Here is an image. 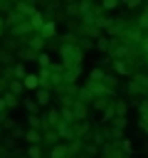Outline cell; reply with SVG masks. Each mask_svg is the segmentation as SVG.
<instances>
[{
    "label": "cell",
    "mask_w": 148,
    "mask_h": 158,
    "mask_svg": "<svg viewBox=\"0 0 148 158\" xmlns=\"http://www.w3.org/2000/svg\"><path fill=\"white\" fill-rule=\"evenodd\" d=\"M59 54H62V67L69 69V67H81V59H84V52L79 44H59Z\"/></svg>",
    "instance_id": "1"
},
{
    "label": "cell",
    "mask_w": 148,
    "mask_h": 158,
    "mask_svg": "<svg viewBox=\"0 0 148 158\" xmlns=\"http://www.w3.org/2000/svg\"><path fill=\"white\" fill-rule=\"evenodd\" d=\"M143 37H146V32L138 27V25H128L126 27V32L118 37L123 44H128V47H141L143 44Z\"/></svg>",
    "instance_id": "2"
},
{
    "label": "cell",
    "mask_w": 148,
    "mask_h": 158,
    "mask_svg": "<svg viewBox=\"0 0 148 158\" xmlns=\"http://www.w3.org/2000/svg\"><path fill=\"white\" fill-rule=\"evenodd\" d=\"M128 94L131 96H141V94L148 96V74H133L128 81Z\"/></svg>",
    "instance_id": "3"
},
{
    "label": "cell",
    "mask_w": 148,
    "mask_h": 158,
    "mask_svg": "<svg viewBox=\"0 0 148 158\" xmlns=\"http://www.w3.org/2000/svg\"><path fill=\"white\" fill-rule=\"evenodd\" d=\"M32 35H37L35 30H32V25H30V20H25V22H20V25H15V27H10V37H32Z\"/></svg>",
    "instance_id": "4"
},
{
    "label": "cell",
    "mask_w": 148,
    "mask_h": 158,
    "mask_svg": "<svg viewBox=\"0 0 148 158\" xmlns=\"http://www.w3.org/2000/svg\"><path fill=\"white\" fill-rule=\"evenodd\" d=\"M42 123H44V131L47 128H57L62 123V116H59V109H47L44 116H42Z\"/></svg>",
    "instance_id": "5"
},
{
    "label": "cell",
    "mask_w": 148,
    "mask_h": 158,
    "mask_svg": "<svg viewBox=\"0 0 148 158\" xmlns=\"http://www.w3.org/2000/svg\"><path fill=\"white\" fill-rule=\"evenodd\" d=\"M101 158H128V156L121 151L118 143H106V146L101 148Z\"/></svg>",
    "instance_id": "6"
},
{
    "label": "cell",
    "mask_w": 148,
    "mask_h": 158,
    "mask_svg": "<svg viewBox=\"0 0 148 158\" xmlns=\"http://www.w3.org/2000/svg\"><path fill=\"white\" fill-rule=\"evenodd\" d=\"M72 111H74V118H76V121H86V116H89V104L76 99V101L72 104Z\"/></svg>",
    "instance_id": "7"
},
{
    "label": "cell",
    "mask_w": 148,
    "mask_h": 158,
    "mask_svg": "<svg viewBox=\"0 0 148 158\" xmlns=\"http://www.w3.org/2000/svg\"><path fill=\"white\" fill-rule=\"evenodd\" d=\"M54 131L59 133V138H62V141H69V143H72V141H76V136H74V126H72V123H64V121H62Z\"/></svg>",
    "instance_id": "8"
},
{
    "label": "cell",
    "mask_w": 148,
    "mask_h": 158,
    "mask_svg": "<svg viewBox=\"0 0 148 158\" xmlns=\"http://www.w3.org/2000/svg\"><path fill=\"white\" fill-rule=\"evenodd\" d=\"M15 12H20L22 17H27V20H30V17H32V15L37 12V7H35L32 2H25V0H17V2H15Z\"/></svg>",
    "instance_id": "9"
},
{
    "label": "cell",
    "mask_w": 148,
    "mask_h": 158,
    "mask_svg": "<svg viewBox=\"0 0 148 158\" xmlns=\"http://www.w3.org/2000/svg\"><path fill=\"white\" fill-rule=\"evenodd\" d=\"M37 35H39L42 40H47V42H49V40H54V37H57V22H54V20H47V22H44V27H42Z\"/></svg>",
    "instance_id": "10"
},
{
    "label": "cell",
    "mask_w": 148,
    "mask_h": 158,
    "mask_svg": "<svg viewBox=\"0 0 148 158\" xmlns=\"http://www.w3.org/2000/svg\"><path fill=\"white\" fill-rule=\"evenodd\" d=\"M25 44H27L30 49H35L37 54H42V52H44V47H47V40H42L39 35H32V37H27V40H25Z\"/></svg>",
    "instance_id": "11"
},
{
    "label": "cell",
    "mask_w": 148,
    "mask_h": 158,
    "mask_svg": "<svg viewBox=\"0 0 148 158\" xmlns=\"http://www.w3.org/2000/svg\"><path fill=\"white\" fill-rule=\"evenodd\" d=\"M81 77V67H69L64 69V84L67 86H76V79Z\"/></svg>",
    "instance_id": "12"
},
{
    "label": "cell",
    "mask_w": 148,
    "mask_h": 158,
    "mask_svg": "<svg viewBox=\"0 0 148 158\" xmlns=\"http://www.w3.org/2000/svg\"><path fill=\"white\" fill-rule=\"evenodd\" d=\"M89 133H91L89 121H76V123H74V136H76L79 141H86V138H89Z\"/></svg>",
    "instance_id": "13"
},
{
    "label": "cell",
    "mask_w": 148,
    "mask_h": 158,
    "mask_svg": "<svg viewBox=\"0 0 148 158\" xmlns=\"http://www.w3.org/2000/svg\"><path fill=\"white\" fill-rule=\"evenodd\" d=\"M42 143H47L49 148H54V146L62 143V138H59V133L54 128H47V131H42Z\"/></svg>",
    "instance_id": "14"
},
{
    "label": "cell",
    "mask_w": 148,
    "mask_h": 158,
    "mask_svg": "<svg viewBox=\"0 0 148 158\" xmlns=\"http://www.w3.org/2000/svg\"><path fill=\"white\" fill-rule=\"evenodd\" d=\"M17 57H20L22 62H37V57H39V54H37L35 49H30L27 44H22V47L17 49Z\"/></svg>",
    "instance_id": "15"
},
{
    "label": "cell",
    "mask_w": 148,
    "mask_h": 158,
    "mask_svg": "<svg viewBox=\"0 0 148 158\" xmlns=\"http://www.w3.org/2000/svg\"><path fill=\"white\" fill-rule=\"evenodd\" d=\"M64 15H67V20H81V15H79V2H67V5H64Z\"/></svg>",
    "instance_id": "16"
},
{
    "label": "cell",
    "mask_w": 148,
    "mask_h": 158,
    "mask_svg": "<svg viewBox=\"0 0 148 158\" xmlns=\"http://www.w3.org/2000/svg\"><path fill=\"white\" fill-rule=\"evenodd\" d=\"M44 22H47V17H44V12H39V10L30 17V25H32V30H35V32H39V30L44 27Z\"/></svg>",
    "instance_id": "17"
},
{
    "label": "cell",
    "mask_w": 148,
    "mask_h": 158,
    "mask_svg": "<svg viewBox=\"0 0 148 158\" xmlns=\"http://www.w3.org/2000/svg\"><path fill=\"white\" fill-rule=\"evenodd\" d=\"M22 84H25L27 91H37V89H39V74H27V77L22 79Z\"/></svg>",
    "instance_id": "18"
},
{
    "label": "cell",
    "mask_w": 148,
    "mask_h": 158,
    "mask_svg": "<svg viewBox=\"0 0 148 158\" xmlns=\"http://www.w3.org/2000/svg\"><path fill=\"white\" fill-rule=\"evenodd\" d=\"M27 146H42V131H35V128H27V136H25Z\"/></svg>",
    "instance_id": "19"
},
{
    "label": "cell",
    "mask_w": 148,
    "mask_h": 158,
    "mask_svg": "<svg viewBox=\"0 0 148 158\" xmlns=\"http://www.w3.org/2000/svg\"><path fill=\"white\" fill-rule=\"evenodd\" d=\"M49 158H69V146L67 143H59V146L49 148Z\"/></svg>",
    "instance_id": "20"
},
{
    "label": "cell",
    "mask_w": 148,
    "mask_h": 158,
    "mask_svg": "<svg viewBox=\"0 0 148 158\" xmlns=\"http://www.w3.org/2000/svg\"><path fill=\"white\" fill-rule=\"evenodd\" d=\"M106 69L104 67H96V69H91L89 72V81H96V84H104V79H106Z\"/></svg>",
    "instance_id": "21"
},
{
    "label": "cell",
    "mask_w": 148,
    "mask_h": 158,
    "mask_svg": "<svg viewBox=\"0 0 148 158\" xmlns=\"http://www.w3.org/2000/svg\"><path fill=\"white\" fill-rule=\"evenodd\" d=\"M49 94H52L49 89H37V91H35V101H37L39 106H49Z\"/></svg>",
    "instance_id": "22"
},
{
    "label": "cell",
    "mask_w": 148,
    "mask_h": 158,
    "mask_svg": "<svg viewBox=\"0 0 148 158\" xmlns=\"http://www.w3.org/2000/svg\"><path fill=\"white\" fill-rule=\"evenodd\" d=\"M22 106H25L27 116H39V104H37L35 99H25V101H22Z\"/></svg>",
    "instance_id": "23"
},
{
    "label": "cell",
    "mask_w": 148,
    "mask_h": 158,
    "mask_svg": "<svg viewBox=\"0 0 148 158\" xmlns=\"http://www.w3.org/2000/svg\"><path fill=\"white\" fill-rule=\"evenodd\" d=\"M113 106H116V118H126L128 114V104L123 99H113Z\"/></svg>",
    "instance_id": "24"
},
{
    "label": "cell",
    "mask_w": 148,
    "mask_h": 158,
    "mask_svg": "<svg viewBox=\"0 0 148 158\" xmlns=\"http://www.w3.org/2000/svg\"><path fill=\"white\" fill-rule=\"evenodd\" d=\"M59 116H62V121H64V123H72V126L76 123V118H74V111H72V106H62V109H59Z\"/></svg>",
    "instance_id": "25"
},
{
    "label": "cell",
    "mask_w": 148,
    "mask_h": 158,
    "mask_svg": "<svg viewBox=\"0 0 148 158\" xmlns=\"http://www.w3.org/2000/svg\"><path fill=\"white\" fill-rule=\"evenodd\" d=\"M2 99H5V104H7V111H12L17 104H22V101H20V96H15V94H10V91H5V94H2Z\"/></svg>",
    "instance_id": "26"
},
{
    "label": "cell",
    "mask_w": 148,
    "mask_h": 158,
    "mask_svg": "<svg viewBox=\"0 0 148 158\" xmlns=\"http://www.w3.org/2000/svg\"><path fill=\"white\" fill-rule=\"evenodd\" d=\"M12 57H15V52H10V49H0V67H2V69L10 67V64H12Z\"/></svg>",
    "instance_id": "27"
},
{
    "label": "cell",
    "mask_w": 148,
    "mask_h": 158,
    "mask_svg": "<svg viewBox=\"0 0 148 158\" xmlns=\"http://www.w3.org/2000/svg\"><path fill=\"white\" fill-rule=\"evenodd\" d=\"M104 86H106V89L113 94V91H116V86H118V77H116V74H106V79H104Z\"/></svg>",
    "instance_id": "28"
},
{
    "label": "cell",
    "mask_w": 148,
    "mask_h": 158,
    "mask_svg": "<svg viewBox=\"0 0 148 158\" xmlns=\"http://www.w3.org/2000/svg\"><path fill=\"white\" fill-rule=\"evenodd\" d=\"M7 91H10V94H15V96H20V94L25 91V84H22L20 79H12V81H10V86H7Z\"/></svg>",
    "instance_id": "29"
},
{
    "label": "cell",
    "mask_w": 148,
    "mask_h": 158,
    "mask_svg": "<svg viewBox=\"0 0 148 158\" xmlns=\"http://www.w3.org/2000/svg\"><path fill=\"white\" fill-rule=\"evenodd\" d=\"M27 126H30V128H35V131H44L42 116H27Z\"/></svg>",
    "instance_id": "30"
},
{
    "label": "cell",
    "mask_w": 148,
    "mask_h": 158,
    "mask_svg": "<svg viewBox=\"0 0 148 158\" xmlns=\"http://www.w3.org/2000/svg\"><path fill=\"white\" fill-rule=\"evenodd\" d=\"M111 64H113V69H116L118 74H123V77H133V74H131V67H128L126 62H111Z\"/></svg>",
    "instance_id": "31"
},
{
    "label": "cell",
    "mask_w": 148,
    "mask_h": 158,
    "mask_svg": "<svg viewBox=\"0 0 148 158\" xmlns=\"http://www.w3.org/2000/svg\"><path fill=\"white\" fill-rule=\"evenodd\" d=\"M109 104H111V101H109V96H101V99H94V101H91V106H94L96 111H106V109H109Z\"/></svg>",
    "instance_id": "32"
},
{
    "label": "cell",
    "mask_w": 148,
    "mask_h": 158,
    "mask_svg": "<svg viewBox=\"0 0 148 158\" xmlns=\"http://www.w3.org/2000/svg\"><path fill=\"white\" fill-rule=\"evenodd\" d=\"M59 40H62V44H79V35H76V32H67V35H62Z\"/></svg>",
    "instance_id": "33"
},
{
    "label": "cell",
    "mask_w": 148,
    "mask_h": 158,
    "mask_svg": "<svg viewBox=\"0 0 148 158\" xmlns=\"http://www.w3.org/2000/svg\"><path fill=\"white\" fill-rule=\"evenodd\" d=\"M25 156L27 158H42V146H27L25 148Z\"/></svg>",
    "instance_id": "34"
},
{
    "label": "cell",
    "mask_w": 148,
    "mask_h": 158,
    "mask_svg": "<svg viewBox=\"0 0 148 158\" xmlns=\"http://www.w3.org/2000/svg\"><path fill=\"white\" fill-rule=\"evenodd\" d=\"M79 47H81V52H91V49H96V42H94V40L81 37V40H79Z\"/></svg>",
    "instance_id": "35"
},
{
    "label": "cell",
    "mask_w": 148,
    "mask_h": 158,
    "mask_svg": "<svg viewBox=\"0 0 148 158\" xmlns=\"http://www.w3.org/2000/svg\"><path fill=\"white\" fill-rule=\"evenodd\" d=\"M12 69H15V79H20V81H22V79L27 77V69H25V62H17V64H15Z\"/></svg>",
    "instance_id": "36"
},
{
    "label": "cell",
    "mask_w": 148,
    "mask_h": 158,
    "mask_svg": "<svg viewBox=\"0 0 148 158\" xmlns=\"http://www.w3.org/2000/svg\"><path fill=\"white\" fill-rule=\"evenodd\" d=\"M143 32H148V7H143V12H141V17H138V22H136Z\"/></svg>",
    "instance_id": "37"
},
{
    "label": "cell",
    "mask_w": 148,
    "mask_h": 158,
    "mask_svg": "<svg viewBox=\"0 0 148 158\" xmlns=\"http://www.w3.org/2000/svg\"><path fill=\"white\" fill-rule=\"evenodd\" d=\"M37 64H39L42 69H49V67H52V62H49V54H47V52H42V54L37 57Z\"/></svg>",
    "instance_id": "38"
},
{
    "label": "cell",
    "mask_w": 148,
    "mask_h": 158,
    "mask_svg": "<svg viewBox=\"0 0 148 158\" xmlns=\"http://www.w3.org/2000/svg\"><path fill=\"white\" fill-rule=\"evenodd\" d=\"M118 2H121V0H104V2H101V10H104V12L116 10V7H118Z\"/></svg>",
    "instance_id": "39"
},
{
    "label": "cell",
    "mask_w": 148,
    "mask_h": 158,
    "mask_svg": "<svg viewBox=\"0 0 148 158\" xmlns=\"http://www.w3.org/2000/svg\"><path fill=\"white\" fill-rule=\"evenodd\" d=\"M118 146H121V151H123V153H128V156H131V151H133V143H131V138H123Z\"/></svg>",
    "instance_id": "40"
},
{
    "label": "cell",
    "mask_w": 148,
    "mask_h": 158,
    "mask_svg": "<svg viewBox=\"0 0 148 158\" xmlns=\"http://www.w3.org/2000/svg\"><path fill=\"white\" fill-rule=\"evenodd\" d=\"M25 136H27V131H25V128H20V126H17V128L10 133V138H12V141H17V138H25Z\"/></svg>",
    "instance_id": "41"
},
{
    "label": "cell",
    "mask_w": 148,
    "mask_h": 158,
    "mask_svg": "<svg viewBox=\"0 0 148 158\" xmlns=\"http://www.w3.org/2000/svg\"><path fill=\"white\" fill-rule=\"evenodd\" d=\"M141 2H143V0H123V5H126L128 10H136V7H141Z\"/></svg>",
    "instance_id": "42"
},
{
    "label": "cell",
    "mask_w": 148,
    "mask_h": 158,
    "mask_svg": "<svg viewBox=\"0 0 148 158\" xmlns=\"http://www.w3.org/2000/svg\"><path fill=\"white\" fill-rule=\"evenodd\" d=\"M0 114H7V104H5L2 96H0Z\"/></svg>",
    "instance_id": "43"
},
{
    "label": "cell",
    "mask_w": 148,
    "mask_h": 158,
    "mask_svg": "<svg viewBox=\"0 0 148 158\" xmlns=\"http://www.w3.org/2000/svg\"><path fill=\"white\" fill-rule=\"evenodd\" d=\"M141 49L148 54V32H146V37H143V44H141Z\"/></svg>",
    "instance_id": "44"
},
{
    "label": "cell",
    "mask_w": 148,
    "mask_h": 158,
    "mask_svg": "<svg viewBox=\"0 0 148 158\" xmlns=\"http://www.w3.org/2000/svg\"><path fill=\"white\" fill-rule=\"evenodd\" d=\"M0 27H5V20H2V17H0Z\"/></svg>",
    "instance_id": "45"
},
{
    "label": "cell",
    "mask_w": 148,
    "mask_h": 158,
    "mask_svg": "<svg viewBox=\"0 0 148 158\" xmlns=\"http://www.w3.org/2000/svg\"><path fill=\"white\" fill-rule=\"evenodd\" d=\"M2 131H5V128H2V126H0V136H2Z\"/></svg>",
    "instance_id": "46"
},
{
    "label": "cell",
    "mask_w": 148,
    "mask_h": 158,
    "mask_svg": "<svg viewBox=\"0 0 148 158\" xmlns=\"http://www.w3.org/2000/svg\"><path fill=\"white\" fill-rule=\"evenodd\" d=\"M22 158H27V156H22Z\"/></svg>",
    "instance_id": "47"
},
{
    "label": "cell",
    "mask_w": 148,
    "mask_h": 158,
    "mask_svg": "<svg viewBox=\"0 0 148 158\" xmlns=\"http://www.w3.org/2000/svg\"><path fill=\"white\" fill-rule=\"evenodd\" d=\"M0 158H2V156H0Z\"/></svg>",
    "instance_id": "48"
}]
</instances>
